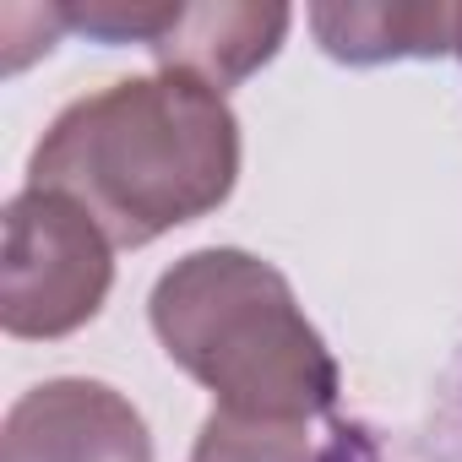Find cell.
Masks as SVG:
<instances>
[{
  "label": "cell",
  "mask_w": 462,
  "mask_h": 462,
  "mask_svg": "<svg viewBox=\"0 0 462 462\" xmlns=\"http://www.w3.org/2000/svg\"><path fill=\"white\" fill-rule=\"evenodd\" d=\"M240 180V120L196 77L152 71L66 104L33 147L28 185L77 201L120 251L217 212Z\"/></svg>",
  "instance_id": "1"
},
{
  "label": "cell",
  "mask_w": 462,
  "mask_h": 462,
  "mask_svg": "<svg viewBox=\"0 0 462 462\" xmlns=\"http://www.w3.org/2000/svg\"><path fill=\"white\" fill-rule=\"evenodd\" d=\"M163 354L240 419H327L343 375L289 278L235 245L180 256L147 300Z\"/></svg>",
  "instance_id": "2"
},
{
  "label": "cell",
  "mask_w": 462,
  "mask_h": 462,
  "mask_svg": "<svg viewBox=\"0 0 462 462\" xmlns=\"http://www.w3.org/2000/svg\"><path fill=\"white\" fill-rule=\"evenodd\" d=\"M115 283L109 235L55 190H17L6 201L0 245V327L28 343L71 337L88 327Z\"/></svg>",
  "instance_id": "3"
},
{
  "label": "cell",
  "mask_w": 462,
  "mask_h": 462,
  "mask_svg": "<svg viewBox=\"0 0 462 462\" xmlns=\"http://www.w3.org/2000/svg\"><path fill=\"white\" fill-rule=\"evenodd\" d=\"M0 462H152V435L115 386L60 375L12 402Z\"/></svg>",
  "instance_id": "4"
},
{
  "label": "cell",
  "mask_w": 462,
  "mask_h": 462,
  "mask_svg": "<svg viewBox=\"0 0 462 462\" xmlns=\"http://www.w3.org/2000/svg\"><path fill=\"white\" fill-rule=\"evenodd\" d=\"M289 23H294L289 6H256V0L174 6L169 28L152 44V60L158 71H180L223 93L278 55V44L289 39Z\"/></svg>",
  "instance_id": "5"
},
{
  "label": "cell",
  "mask_w": 462,
  "mask_h": 462,
  "mask_svg": "<svg viewBox=\"0 0 462 462\" xmlns=\"http://www.w3.org/2000/svg\"><path fill=\"white\" fill-rule=\"evenodd\" d=\"M457 6L446 0H375V6H310V28L332 60L386 66L451 55Z\"/></svg>",
  "instance_id": "6"
},
{
  "label": "cell",
  "mask_w": 462,
  "mask_h": 462,
  "mask_svg": "<svg viewBox=\"0 0 462 462\" xmlns=\"http://www.w3.org/2000/svg\"><path fill=\"white\" fill-rule=\"evenodd\" d=\"M190 462H375V446L359 424L327 419H240L212 413L196 435Z\"/></svg>",
  "instance_id": "7"
},
{
  "label": "cell",
  "mask_w": 462,
  "mask_h": 462,
  "mask_svg": "<svg viewBox=\"0 0 462 462\" xmlns=\"http://www.w3.org/2000/svg\"><path fill=\"white\" fill-rule=\"evenodd\" d=\"M66 28L104 39V44H158V33L169 28L174 6L169 0H88V6H60Z\"/></svg>",
  "instance_id": "8"
},
{
  "label": "cell",
  "mask_w": 462,
  "mask_h": 462,
  "mask_svg": "<svg viewBox=\"0 0 462 462\" xmlns=\"http://www.w3.org/2000/svg\"><path fill=\"white\" fill-rule=\"evenodd\" d=\"M451 55H462V6H457V23H451Z\"/></svg>",
  "instance_id": "9"
}]
</instances>
